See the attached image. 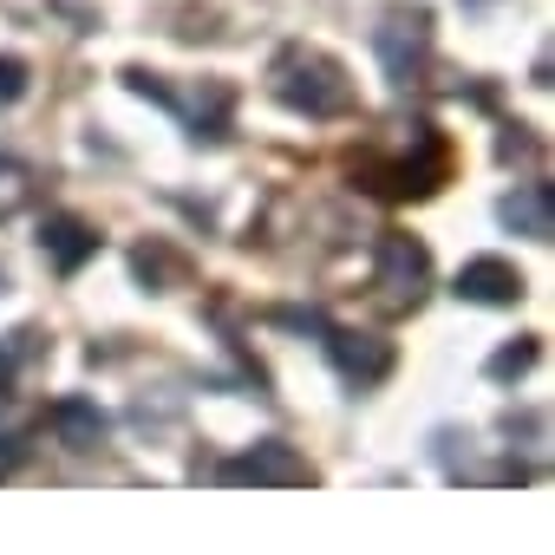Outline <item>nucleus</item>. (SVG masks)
I'll list each match as a JSON object with an SVG mask.
<instances>
[{"mask_svg":"<svg viewBox=\"0 0 555 555\" xmlns=\"http://www.w3.org/2000/svg\"><path fill=\"white\" fill-rule=\"evenodd\" d=\"M274 99L308 112V118H340L353 105V86H347V73L327 53L295 47V53H282V66H274Z\"/></svg>","mask_w":555,"mask_h":555,"instance_id":"nucleus-1","label":"nucleus"},{"mask_svg":"<svg viewBox=\"0 0 555 555\" xmlns=\"http://www.w3.org/2000/svg\"><path fill=\"white\" fill-rule=\"evenodd\" d=\"M373 288H379V301H386L392 314L418 308L425 288H431V255H425V242L386 235V242H379V268H373Z\"/></svg>","mask_w":555,"mask_h":555,"instance_id":"nucleus-2","label":"nucleus"},{"mask_svg":"<svg viewBox=\"0 0 555 555\" xmlns=\"http://www.w3.org/2000/svg\"><path fill=\"white\" fill-rule=\"evenodd\" d=\"M373 53H379V66H386V79L392 86H412L418 79V66H425V53H431V21L412 8H399V14H386L379 27H373Z\"/></svg>","mask_w":555,"mask_h":555,"instance_id":"nucleus-3","label":"nucleus"},{"mask_svg":"<svg viewBox=\"0 0 555 555\" xmlns=\"http://www.w3.org/2000/svg\"><path fill=\"white\" fill-rule=\"evenodd\" d=\"M327 360L340 366V379L347 386H373V379H386V366H392V347L386 340H373V334H347V327H327Z\"/></svg>","mask_w":555,"mask_h":555,"instance_id":"nucleus-4","label":"nucleus"},{"mask_svg":"<svg viewBox=\"0 0 555 555\" xmlns=\"http://www.w3.org/2000/svg\"><path fill=\"white\" fill-rule=\"evenodd\" d=\"M457 295L477 301V308H509V301H522V274H516L503 255H477V261H464V274H457Z\"/></svg>","mask_w":555,"mask_h":555,"instance_id":"nucleus-5","label":"nucleus"},{"mask_svg":"<svg viewBox=\"0 0 555 555\" xmlns=\"http://www.w3.org/2000/svg\"><path fill=\"white\" fill-rule=\"evenodd\" d=\"M222 477H229V483H308L314 470H308L288 444H274V438H268V444L242 451L235 464H222Z\"/></svg>","mask_w":555,"mask_h":555,"instance_id":"nucleus-6","label":"nucleus"},{"mask_svg":"<svg viewBox=\"0 0 555 555\" xmlns=\"http://www.w3.org/2000/svg\"><path fill=\"white\" fill-rule=\"evenodd\" d=\"M496 216H503L516 235H529V242H548V235H555V196H548V183L509 190V196L496 203Z\"/></svg>","mask_w":555,"mask_h":555,"instance_id":"nucleus-7","label":"nucleus"},{"mask_svg":"<svg viewBox=\"0 0 555 555\" xmlns=\"http://www.w3.org/2000/svg\"><path fill=\"white\" fill-rule=\"evenodd\" d=\"M40 248L53 255V268H79L86 255H99V235L86 229V222H73V216H47V229H40Z\"/></svg>","mask_w":555,"mask_h":555,"instance_id":"nucleus-8","label":"nucleus"},{"mask_svg":"<svg viewBox=\"0 0 555 555\" xmlns=\"http://www.w3.org/2000/svg\"><path fill=\"white\" fill-rule=\"evenodd\" d=\"M53 425H60V438H66L73 451H99V444H105V412L86 405V399H60V405H53Z\"/></svg>","mask_w":555,"mask_h":555,"instance_id":"nucleus-9","label":"nucleus"},{"mask_svg":"<svg viewBox=\"0 0 555 555\" xmlns=\"http://www.w3.org/2000/svg\"><path fill=\"white\" fill-rule=\"evenodd\" d=\"M529 360H535V347L522 340V347H509V353H496V360H490V379H509V373H522Z\"/></svg>","mask_w":555,"mask_h":555,"instance_id":"nucleus-10","label":"nucleus"},{"mask_svg":"<svg viewBox=\"0 0 555 555\" xmlns=\"http://www.w3.org/2000/svg\"><path fill=\"white\" fill-rule=\"evenodd\" d=\"M27 92V66L21 60H0V99H21Z\"/></svg>","mask_w":555,"mask_h":555,"instance_id":"nucleus-11","label":"nucleus"}]
</instances>
